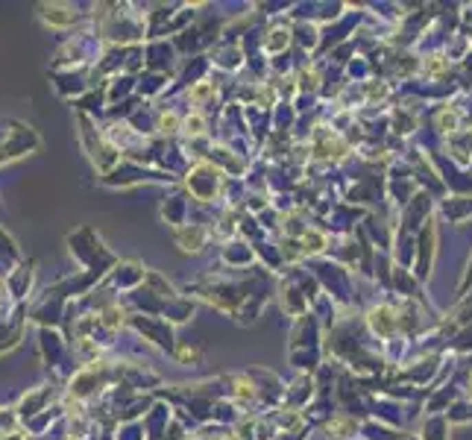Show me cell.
Returning a JSON list of instances; mask_svg holds the SVG:
<instances>
[{
  "instance_id": "1",
  "label": "cell",
  "mask_w": 472,
  "mask_h": 440,
  "mask_svg": "<svg viewBox=\"0 0 472 440\" xmlns=\"http://www.w3.org/2000/svg\"><path fill=\"white\" fill-rule=\"evenodd\" d=\"M208 94H212V85H196L194 91H191V97H194V100H205Z\"/></svg>"
},
{
  "instance_id": "5",
  "label": "cell",
  "mask_w": 472,
  "mask_h": 440,
  "mask_svg": "<svg viewBox=\"0 0 472 440\" xmlns=\"http://www.w3.org/2000/svg\"><path fill=\"white\" fill-rule=\"evenodd\" d=\"M469 393H472V379H469Z\"/></svg>"
},
{
  "instance_id": "4",
  "label": "cell",
  "mask_w": 472,
  "mask_h": 440,
  "mask_svg": "<svg viewBox=\"0 0 472 440\" xmlns=\"http://www.w3.org/2000/svg\"><path fill=\"white\" fill-rule=\"evenodd\" d=\"M443 65H446V62H428V68H425V71H428V74H440V71H443Z\"/></svg>"
},
{
  "instance_id": "2",
  "label": "cell",
  "mask_w": 472,
  "mask_h": 440,
  "mask_svg": "<svg viewBox=\"0 0 472 440\" xmlns=\"http://www.w3.org/2000/svg\"><path fill=\"white\" fill-rule=\"evenodd\" d=\"M455 124H458V118H455V115H449V112H443V115H440V126L455 129Z\"/></svg>"
},
{
  "instance_id": "3",
  "label": "cell",
  "mask_w": 472,
  "mask_h": 440,
  "mask_svg": "<svg viewBox=\"0 0 472 440\" xmlns=\"http://www.w3.org/2000/svg\"><path fill=\"white\" fill-rule=\"evenodd\" d=\"M188 132H203V120L200 118H188Z\"/></svg>"
}]
</instances>
